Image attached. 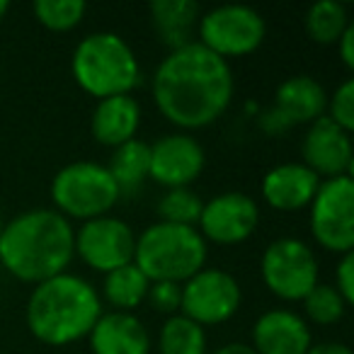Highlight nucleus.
<instances>
[{
    "mask_svg": "<svg viewBox=\"0 0 354 354\" xmlns=\"http://www.w3.org/2000/svg\"><path fill=\"white\" fill-rule=\"evenodd\" d=\"M233 71L226 59L199 41L170 51L153 75V100L160 114L180 129H204L233 100Z\"/></svg>",
    "mask_w": 354,
    "mask_h": 354,
    "instance_id": "obj_1",
    "label": "nucleus"
},
{
    "mask_svg": "<svg viewBox=\"0 0 354 354\" xmlns=\"http://www.w3.org/2000/svg\"><path fill=\"white\" fill-rule=\"evenodd\" d=\"M75 231L68 218L54 209H32L10 223L0 236V262L12 277L30 284H41L64 274L71 265Z\"/></svg>",
    "mask_w": 354,
    "mask_h": 354,
    "instance_id": "obj_2",
    "label": "nucleus"
},
{
    "mask_svg": "<svg viewBox=\"0 0 354 354\" xmlns=\"http://www.w3.org/2000/svg\"><path fill=\"white\" fill-rule=\"evenodd\" d=\"M102 315V301L90 281L59 274L37 284L27 304V328L51 347L78 342Z\"/></svg>",
    "mask_w": 354,
    "mask_h": 354,
    "instance_id": "obj_3",
    "label": "nucleus"
},
{
    "mask_svg": "<svg viewBox=\"0 0 354 354\" xmlns=\"http://www.w3.org/2000/svg\"><path fill=\"white\" fill-rule=\"evenodd\" d=\"M207 262V241L194 226L158 221L136 238L133 265L148 281L183 284Z\"/></svg>",
    "mask_w": 354,
    "mask_h": 354,
    "instance_id": "obj_4",
    "label": "nucleus"
},
{
    "mask_svg": "<svg viewBox=\"0 0 354 354\" xmlns=\"http://www.w3.org/2000/svg\"><path fill=\"white\" fill-rule=\"evenodd\" d=\"M71 73L85 93L97 100L129 95L141 78L133 49L114 32L85 37L73 51Z\"/></svg>",
    "mask_w": 354,
    "mask_h": 354,
    "instance_id": "obj_5",
    "label": "nucleus"
},
{
    "mask_svg": "<svg viewBox=\"0 0 354 354\" xmlns=\"http://www.w3.org/2000/svg\"><path fill=\"white\" fill-rule=\"evenodd\" d=\"M114 177L100 162L80 160L61 167L51 183V199L61 216L93 221L107 216V212L119 202Z\"/></svg>",
    "mask_w": 354,
    "mask_h": 354,
    "instance_id": "obj_6",
    "label": "nucleus"
},
{
    "mask_svg": "<svg viewBox=\"0 0 354 354\" xmlns=\"http://www.w3.org/2000/svg\"><path fill=\"white\" fill-rule=\"evenodd\" d=\"M197 32L204 49L228 61L252 54L265 41L267 25L255 8L221 6L199 17Z\"/></svg>",
    "mask_w": 354,
    "mask_h": 354,
    "instance_id": "obj_7",
    "label": "nucleus"
},
{
    "mask_svg": "<svg viewBox=\"0 0 354 354\" xmlns=\"http://www.w3.org/2000/svg\"><path fill=\"white\" fill-rule=\"evenodd\" d=\"M260 272L265 286L284 301H304L318 284V260L299 238H279L262 252Z\"/></svg>",
    "mask_w": 354,
    "mask_h": 354,
    "instance_id": "obj_8",
    "label": "nucleus"
},
{
    "mask_svg": "<svg viewBox=\"0 0 354 354\" xmlns=\"http://www.w3.org/2000/svg\"><path fill=\"white\" fill-rule=\"evenodd\" d=\"M310 233L330 252H352L354 248V180L352 175L320 183L310 202Z\"/></svg>",
    "mask_w": 354,
    "mask_h": 354,
    "instance_id": "obj_9",
    "label": "nucleus"
},
{
    "mask_svg": "<svg viewBox=\"0 0 354 354\" xmlns=\"http://www.w3.org/2000/svg\"><path fill=\"white\" fill-rule=\"evenodd\" d=\"M73 250L80 255V260L97 272H112L124 265L133 262L136 250V236L131 226L122 218L100 216L93 221H85L80 231H75Z\"/></svg>",
    "mask_w": 354,
    "mask_h": 354,
    "instance_id": "obj_10",
    "label": "nucleus"
},
{
    "mask_svg": "<svg viewBox=\"0 0 354 354\" xmlns=\"http://www.w3.org/2000/svg\"><path fill=\"white\" fill-rule=\"evenodd\" d=\"M241 306V286L223 270H199L183 284V310L185 318L197 325H218L233 318Z\"/></svg>",
    "mask_w": 354,
    "mask_h": 354,
    "instance_id": "obj_11",
    "label": "nucleus"
},
{
    "mask_svg": "<svg viewBox=\"0 0 354 354\" xmlns=\"http://www.w3.org/2000/svg\"><path fill=\"white\" fill-rule=\"evenodd\" d=\"M257 223H260V209L255 199L243 192H223L202 207L199 236L218 245H236L255 233Z\"/></svg>",
    "mask_w": 354,
    "mask_h": 354,
    "instance_id": "obj_12",
    "label": "nucleus"
},
{
    "mask_svg": "<svg viewBox=\"0 0 354 354\" xmlns=\"http://www.w3.org/2000/svg\"><path fill=\"white\" fill-rule=\"evenodd\" d=\"M204 148L187 133H167L151 146L148 177L167 189L187 187L204 170Z\"/></svg>",
    "mask_w": 354,
    "mask_h": 354,
    "instance_id": "obj_13",
    "label": "nucleus"
},
{
    "mask_svg": "<svg viewBox=\"0 0 354 354\" xmlns=\"http://www.w3.org/2000/svg\"><path fill=\"white\" fill-rule=\"evenodd\" d=\"M301 151H304V165L318 177L325 175L328 180H333L352 172V136L330 117H320L310 124Z\"/></svg>",
    "mask_w": 354,
    "mask_h": 354,
    "instance_id": "obj_14",
    "label": "nucleus"
},
{
    "mask_svg": "<svg viewBox=\"0 0 354 354\" xmlns=\"http://www.w3.org/2000/svg\"><path fill=\"white\" fill-rule=\"evenodd\" d=\"M310 344L306 320L286 308L267 310L252 328V349L257 354H306Z\"/></svg>",
    "mask_w": 354,
    "mask_h": 354,
    "instance_id": "obj_15",
    "label": "nucleus"
},
{
    "mask_svg": "<svg viewBox=\"0 0 354 354\" xmlns=\"http://www.w3.org/2000/svg\"><path fill=\"white\" fill-rule=\"evenodd\" d=\"M320 177L304 162H281L262 177V197L277 212H299L313 202Z\"/></svg>",
    "mask_w": 354,
    "mask_h": 354,
    "instance_id": "obj_16",
    "label": "nucleus"
},
{
    "mask_svg": "<svg viewBox=\"0 0 354 354\" xmlns=\"http://www.w3.org/2000/svg\"><path fill=\"white\" fill-rule=\"evenodd\" d=\"M90 347L93 354H148L151 337L148 330L136 315L112 310L102 313L90 330Z\"/></svg>",
    "mask_w": 354,
    "mask_h": 354,
    "instance_id": "obj_17",
    "label": "nucleus"
},
{
    "mask_svg": "<svg viewBox=\"0 0 354 354\" xmlns=\"http://www.w3.org/2000/svg\"><path fill=\"white\" fill-rule=\"evenodd\" d=\"M138 127H141V107L131 95L100 100L90 122L95 141L112 148L136 138Z\"/></svg>",
    "mask_w": 354,
    "mask_h": 354,
    "instance_id": "obj_18",
    "label": "nucleus"
},
{
    "mask_svg": "<svg viewBox=\"0 0 354 354\" xmlns=\"http://www.w3.org/2000/svg\"><path fill=\"white\" fill-rule=\"evenodd\" d=\"M274 109L291 124H313L328 109L323 85L310 75H291L277 88Z\"/></svg>",
    "mask_w": 354,
    "mask_h": 354,
    "instance_id": "obj_19",
    "label": "nucleus"
},
{
    "mask_svg": "<svg viewBox=\"0 0 354 354\" xmlns=\"http://www.w3.org/2000/svg\"><path fill=\"white\" fill-rule=\"evenodd\" d=\"M151 20L162 44L175 51L192 44L199 22V6L194 0H156L151 6Z\"/></svg>",
    "mask_w": 354,
    "mask_h": 354,
    "instance_id": "obj_20",
    "label": "nucleus"
},
{
    "mask_svg": "<svg viewBox=\"0 0 354 354\" xmlns=\"http://www.w3.org/2000/svg\"><path fill=\"white\" fill-rule=\"evenodd\" d=\"M148 165H151V146L138 138H131L114 148L107 170L114 177L119 192H133L148 177Z\"/></svg>",
    "mask_w": 354,
    "mask_h": 354,
    "instance_id": "obj_21",
    "label": "nucleus"
},
{
    "mask_svg": "<svg viewBox=\"0 0 354 354\" xmlns=\"http://www.w3.org/2000/svg\"><path fill=\"white\" fill-rule=\"evenodd\" d=\"M148 286H151V281L131 262V265H124L119 270H112L104 274L102 294L117 310L129 313V310H133L146 301Z\"/></svg>",
    "mask_w": 354,
    "mask_h": 354,
    "instance_id": "obj_22",
    "label": "nucleus"
},
{
    "mask_svg": "<svg viewBox=\"0 0 354 354\" xmlns=\"http://www.w3.org/2000/svg\"><path fill=\"white\" fill-rule=\"evenodd\" d=\"M158 344L160 354H207V333L202 325L177 313L165 320Z\"/></svg>",
    "mask_w": 354,
    "mask_h": 354,
    "instance_id": "obj_23",
    "label": "nucleus"
},
{
    "mask_svg": "<svg viewBox=\"0 0 354 354\" xmlns=\"http://www.w3.org/2000/svg\"><path fill=\"white\" fill-rule=\"evenodd\" d=\"M347 27V8L335 0H320L306 12V32L315 44H337Z\"/></svg>",
    "mask_w": 354,
    "mask_h": 354,
    "instance_id": "obj_24",
    "label": "nucleus"
},
{
    "mask_svg": "<svg viewBox=\"0 0 354 354\" xmlns=\"http://www.w3.org/2000/svg\"><path fill=\"white\" fill-rule=\"evenodd\" d=\"M83 0H37L35 3V17L39 25H44L51 32H68L80 25L85 17Z\"/></svg>",
    "mask_w": 354,
    "mask_h": 354,
    "instance_id": "obj_25",
    "label": "nucleus"
},
{
    "mask_svg": "<svg viewBox=\"0 0 354 354\" xmlns=\"http://www.w3.org/2000/svg\"><path fill=\"white\" fill-rule=\"evenodd\" d=\"M202 207L204 202L197 197V192H192L189 187H175L162 194V199L158 202V214L165 223L194 226V221H199Z\"/></svg>",
    "mask_w": 354,
    "mask_h": 354,
    "instance_id": "obj_26",
    "label": "nucleus"
},
{
    "mask_svg": "<svg viewBox=\"0 0 354 354\" xmlns=\"http://www.w3.org/2000/svg\"><path fill=\"white\" fill-rule=\"evenodd\" d=\"M304 310L313 323L318 325H333L337 320H342L347 304L337 294V289L330 284H315L310 289V294L304 299Z\"/></svg>",
    "mask_w": 354,
    "mask_h": 354,
    "instance_id": "obj_27",
    "label": "nucleus"
},
{
    "mask_svg": "<svg viewBox=\"0 0 354 354\" xmlns=\"http://www.w3.org/2000/svg\"><path fill=\"white\" fill-rule=\"evenodd\" d=\"M330 119L337 124L339 129H344L347 133H352L354 129V80H344L335 95L328 100Z\"/></svg>",
    "mask_w": 354,
    "mask_h": 354,
    "instance_id": "obj_28",
    "label": "nucleus"
},
{
    "mask_svg": "<svg viewBox=\"0 0 354 354\" xmlns=\"http://www.w3.org/2000/svg\"><path fill=\"white\" fill-rule=\"evenodd\" d=\"M148 304L153 310L165 315H177L180 304H183V284H172V281H151L146 294Z\"/></svg>",
    "mask_w": 354,
    "mask_h": 354,
    "instance_id": "obj_29",
    "label": "nucleus"
},
{
    "mask_svg": "<svg viewBox=\"0 0 354 354\" xmlns=\"http://www.w3.org/2000/svg\"><path fill=\"white\" fill-rule=\"evenodd\" d=\"M337 294L344 299V304H354V255L344 252L342 260L337 265V284H335Z\"/></svg>",
    "mask_w": 354,
    "mask_h": 354,
    "instance_id": "obj_30",
    "label": "nucleus"
},
{
    "mask_svg": "<svg viewBox=\"0 0 354 354\" xmlns=\"http://www.w3.org/2000/svg\"><path fill=\"white\" fill-rule=\"evenodd\" d=\"M337 46H339V59H342V64L347 66V68H354V25H349L347 30L342 32Z\"/></svg>",
    "mask_w": 354,
    "mask_h": 354,
    "instance_id": "obj_31",
    "label": "nucleus"
},
{
    "mask_svg": "<svg viewBox=\"0 0 354 354\" xmlns=\"http://www.w3.org/2000/svg\"><path fill=\"white\" fill-rule=\"evenodd\" d=\"M306 354H352V349L342 342H320V344H310Z\"/></svg>",
    "mask_w": 354,
    "mask_h": 354,
    "instance_id": "obj_32",
    "label": "nucleus"
},
{
    "mask_svg": "<svg viewBox=\"0 0 354 354\" xmlns=\"http://www.w3.org/2000/svg\"><path fill=\"white\" fill-rule=\"evenodd\" d=\"M214 354H257L250 344H243V342H231V344H223L221 349H216Z\"/></svg>",
    "mask_w": 354,
    "mask_h": 354,
    "instance_id": "obj_33",
    "label": "nucleus"
},
{
    "mask_svg": "<svg viewBox=\"0 0 354 354\" xmlns=\"http://www.w3.org/2000/svg\"><path fill=\"white\" fill-rule=\"evenodd\" d=\"M8 10H10V3H8V0H0V20L8 15Z\"/></svg>",
    "mask_w": 354,
    "mask_h": 354,
    "instance_id": "obj_34",
    "label": "nucleus"
},
{
    "mask_svg": "<svg viewBox=\"0 0 354 354\" xmlns=\"http://www.w3.org/2000/svg\"><path fill=\"white\" fill-rule=\"evenodd\" d=\"M3 228H6V223H3V216H0V236H3Z\"/></svg>",
    "mask_w": 354,
    "mask_h": 354,
    "instance_id": "obj_35",
    "label": "nucleus"
}]
</instances>
